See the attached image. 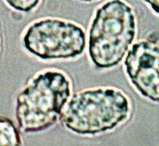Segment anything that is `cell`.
I'll return each mask as SVG.
<instances>
[{
  "instance_id": "6da1fadb",
  "label": "cell",
  "mask_w": 159,
  "mask_h": 146,
  "mask_svg": "<svg viewBox=\"0 0 159 146\" xmlns=\"http://www.w3.org/2000/svg\"><path fill=\"white\" fill-rule=\"evenodd\" d=\"M70 94V82L62 73L48 71L31 79L16 99L19 129L34 133L55 124Z\"/></svg>"
},
{
  "instance_id": "3957f363",
  "label": "cell",
  "mask_w": 159,
  "mask_h": 146,
  "mask_svg": "<svg viewBox=\"0 0 159 146\" xmlns=\"http://www.w3.org/2000/svg\"><path fill=\"white\" fill-rule=\"evenodd\" d=\"M129 111V101L121 92L100 88L74 94L61 121L76 134L94 135L114 129L127 119Z\"/></svg>"
},
{
  "instance_id": "5b68a950",
  "label": "cell",
  "mask_w": 159,
  "mask_h": 146,
  "mask_svg": "<svg viewBox=\"0 0 159 146\" xmlns=\"http://www.w3.org/2000/svg\"><path fill=\"white\" fill-rule=\"evenodd\" d=\"M158 35L135 43L125 60L127 73L143 96L158 101Z\"/></svg>"
},
{
  "instance_id": "277c9868",
  "label": "cell",
  "mask_w": 159,
  "mask_h": 146,
  "mask_svg": "<svg viewBox=\"0 0 159 146\" xmlns=\"http://www.w3.org/2000/svg\"><path fill=\"white\" fill-rule=\"evenodd\" d=\"M28 51L42 59L69 58L81 54L86 36L80 27L57 19H45L32 24L24 38Z\"/></svg>"
},
{
  "instance_id": "52a82bcc",
  "label": "cell",
  "mask_w": 159,
  "mask_h": 146,
  "mask_svg": "<svg viewBox=\"0 0 159 146\" xmlns=\"http://www.w3.org/2000/svg\"><path fill=\"white\" fill-rule=\"evenodd\" d=\"M10 7L20 12H28L31 11L39 3V1L33 0H16V1H7Z\"/></svg>"
},
{
  "instance_id": "7a4b0ae2",
  "label": "cell",
  "mask_w": 159,
  "mask_h": 146,
  "mask_svg": "<svg viewBox=\"0 0 159 146\" xmlns=\"http://www.w3.org/2000/svg\"><path fill=\"white\" fill-rule=\"evenodd\" d=\"M136 34L134 13L121 1H111L97 11L89 33V52L99 68L121 62Z\"/></svg>"
},
{
  "instance_id": "8992f818",
  "label": "cell",
  "mask_w": 159,
  "mask_h": 146,
  "mask_svg": "<svg viewBox=\"0 0 159 146\" xmlns=\"http://www.w3.org/2000/svg\"><path fill=\"white\" fill-rule=\"evenodd\" d=\"M0 146H21L19 130L7 117H0Z\"/></svg>"
}]
</instances>
